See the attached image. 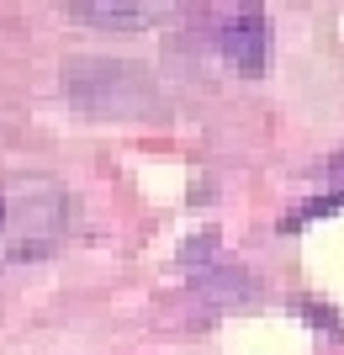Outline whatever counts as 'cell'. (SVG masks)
Instances as JSON below:
<instances>
[{
    "instance_id": "obj_1",
    "label": "cell",
    "mask_w": 344,
    "mask_h": 355,
    "mask_svg": "<svg viewBox=\"0 0 344 355\" xmlns=\"http://www.w3.org/2000/svg\"><path fill=\"white\" fill-rule=\"evenodd\" d=\"M75 223V196L48 175L0 180V266L37 260L69 234Z\"/></svg>"
},
{
    "instance_id": "obj_2",
    "label": "cell",
    "mask_w": 344,
    "mask_h": 355,
    "mask_svg": "<svg viewBox=\"0 0 344 355\" xmlns=\"http://www.w3.org/2000/svg\"><path fill=\"white\" fill-rule=\"evenodd\" d=\"M64 90H69L75 101L96 106V112H111V106L127 112L122 101H149L143 69H133V64H122V59H96V53L64 64Z\"/></svg>"
},
{
    "instance_id": "obj_3",
    "label": "cell",
    "mask_w": 344,
    "mask_h": 355,
    "mask_svg": "<svg viewBox=\"0 0 344 355\" xmlns=\"http://www.w3.org/2000/svg\"><path fill=\"white\" fill-rule=\"evenodd\" d=\"M212 43H217V53H223L228 69L260 74L265 59H270V21H265V11H260V6H228V11H217Z\"/></svg>"
},
{
    "instance_id": "obj_4",
    "label": "cell",
    "mask_w": 344,
    "mask_h": 355,
    "mask_svg": "<svg viewBox=\"0 0 344 355\" xmlns=\"http://www.w3.org/2000/svg\"><path fill=\"white\" fill-rule=\"evenodd\" d=\"M64 16L69 21H85V27H111V32H138L149 27L154 6H127V0H117V6H106V0H75V6H64Z\"/></svg>"
},
{
    "instance_id": "obj_5",
    "label": "cell",
    "mask_w": 344,
    "mask_h": 355,
    "mask_svg": "<svg viewBox=\"0 0 344 355\" xmlns=\"http://www.w3.org/2000/svg\"><path fill=\"white\" fill-rule=\"evenodd\" d=\"M302 308H307V318H313V324H329L334 334H344V324L334 318V308H318V302H302Z\"/></svg>"
}]
</instances>
